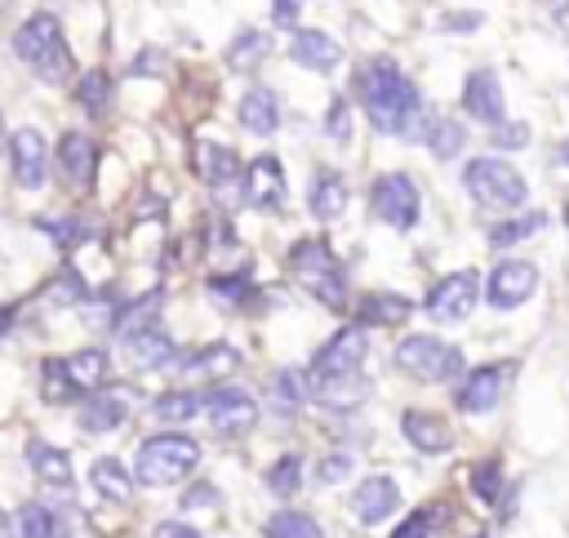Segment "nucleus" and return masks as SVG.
Masks as SVG:
<instances>
[{"label": "nucleus", "instance_id": "f257e3e1", "mask_svg": "<svg viewBox=\"0 0 569 538\" xmlns=\"http://www.w3.org/2000/svg\"><path fill=\"white\" fill-rule=\"evenodd\" d=\"M360 98H365V111H369V120H373L378 133H396V138H418L422 133L418 89L409 84V76L391 58L365 62V71H360Z\"/></svg>", "mask_w": 569, "mask_h": 538}, {"label": "nucleus", "instance_id": "f03ea898", "mask_svg": "<svg viewBox=\"0 0 569 538\" xmlns=\"http://www.w3.org/2000/svg\"><path fill=\"white\" fill-rule=\"evenodd\" d=\"M13 53L40 76V80H49V84H58V80H67L71 76V49H67V40H62V27H58V18L53 13H31L22 27H18V36H13Z\"/></svg>", "mask_w": 569, "mask_h": 538}, {"label": "nucleus", "instance_id": "7ed1b4c3", "mask_svg": "<svg viewBox=\"0 0 569 538\" xmlns=\"http://www.w3.org/2000/svg\"><path fill=\"white\" fill-rule=\"evenodd\" d=\"M462 187H467V196H471L476 205L498 209V213L520 209L525 196H529L525 178H520L507 160H498V156H476V160H467V169H462Z\"/></svg>", "mask_w": 569, "mask_h": 538}, {"label": "nucleus", "instance_id": "20e7f679", "mask_svg": "<svg viewBox=\"0 0 569 538\" xmlns=\"http://www.w3.org/2000/svg\"><path fill=\"white\" fill-rule=\"evenodd\" d=\"M196 462H200V445L191 436L160 431V436L142 440V449H138V480L160 489V485H173L187 471H196Z\"/></svg>", "mask_w": 569, "mask_h": 538}, {"label": "nucleus", "instance_id": "39448f33", "mask_svg": "<svg viewBox=\"0 0 569 538\" xmlns=\"http://www.w3.org/2000/svg\"><path fill=\"white\" fill-rule=\"evenodd\" d=\"M396 365L418 382H449L462 373V351L453 342L431 338V333H409L396 347Z\"/></svg>", "mask_w": 569, "mask_h": 538}, {"label": "nucleus", "instance_id": "423d86ee", "mask_svg": "<svg viewBox=\"0 0 569 538\" xmlns=\"http://www.w3.org/2000/svg\"><path fill=\"white\" fill-rule=\"evenodd\" d=\"M293 271L302 276V285L325 302V307H338L342 302V271H338V258L329 253L325 240H298L293 253H289Z\"/></svg>", "mask_w": 569, "mask_h": 538}, {"label": "nucleus", "instance_id": "0eeeda50", "mask_svg": "<svg viewBox=\"0 0 569 538\" xmlns=\"http://www.w3.org/2000/svg\"><path fill=\"white\" fill-rule=\"evenodd\" d=\"M369 205L396 231H409L418 222V213H422V196H418V182L409 173H382L373 182V191H369Z\"/></svg>", "mask_w": 569, "mask_h": 538}, {"label": "nucleus", "instance_id": "6e6552de", "mask_svg": "<svg viewBox=\"0 0 569 538\" xmlns=\"http://www.w3.org/2000/svg\"><path fill=\"white\" fill-rule=\"evenodd\" d=\"M196 165H200V178L209 182V191L218 196V205H236L244 196V169H240V156L222 142H200L196 147Z\"/></svg>", "mask_w": 569, "mask_h": 538}, {"label": "nucleus", "instance_id": "1a4fd4ad", "mask_svg": "<svg viewBox=\"0 0 569 538\" xmlns=\"http://www.w3.org/2000/svg\"><path fill=\"white\" fill-rule=\"evenodd\" d=\"M476 298H480V276L476 271H453L427 293V316L440 320V325H458V320L471 316Z\"/></svg>", "mask_w": 569, "mask_h": 538}, {"label": "nucleus", "instance_id": "9d476101", "mask_svg": "<svg viewBox=\"0 0 569 538\" xmlns=\"http://www.w3.org/2000/svg\"><path fill=\"white\" fill-rule=\"evenodd\" d=\"M365 351H369V338H365L360 325L338 329V333L320 347V356H316V365H311V382H320V378H342V373H360Z\"/></svg>", "mask_w": 569, "mask_h": 538}, {"label": "nucleus", "instance_id": "9b49d317", "mask_svg": "<svg viewBox=\"0 0 569 538\" xmlns=\"http://www.w3.org/2000/svg\"><path fill=\"white\" fill-rule=\"evenodd\" d=\"M533 289H538V271H533V262H525V258L498 262V267L489 271V280H485V298H489L493 307H502V311L520 307Z\"/></svg>", "mask_w": 569, "mask_h": 538}, {"label": "nucleus", "instance_id": "f8f14e48", "mask_svg": "<svg viewBox=\"0 0 569 538\" xmlns=\"http://www.w3.org/2000/svg\"><path fill=\"white\" fill-rule=\"evenodd\" d=\"M9 156H13V178H18V187L40 191V187H44V173H49L44 133H40V129H18L13 142H9Z\"/></svg>", "mask_w": 569, "mask_h": 538}, {"label": "nucleus", "instance_id": "ddd939ff", "mask_svg": "<svg viewBox=\"0 0 569 538\" xmlns=\"http://www.w3.org/2000/svg\"><path fill=\"white\" fill-rule=\"evenodd\" d=\"M204 414L218 431H249L258 422V400L236 391V387H218L204 396Z\"/></svg>", "mask_w": 569, "mask_h": 538}, {"label": "nucleus", "instance_id": "4468645a", "mask_svg": "<svg viewBox=\"0 0 569 538\" xmlns=\"http://www.w3.org/2000/svg\"><path fill=\"white\" fill-rule=\"evenodd\" d=\"M462 107H467V111H471V120H480V124H502L507 102H502V84H498V76H493L489 67H480V71H471V76H467Z\"/></svg>", "mask_w": 569, "mask_h": 538}, {"label": "nucleus", "instance_id": "2eb2a0df", "mask_svg": "<svg viewBox=\"0 0 569 538\" xmlns=\"http://www.w3.org/2000/svg\"><path fill=\"white\" fill-rule=\"evenodd\" d=\"M244 196L258 209H280L284 205V173H280V160L276 156H258L244 169Z\"/></svg>", "mask_w": 569, "mask_h": 538}, {"label": "nucleus", "instance_id": "dca6fc26", "mask_svg": "<svg viewBox=\"0 0 569 538\" xmlns=\"http://www.w3.org/2000/svg\"><path fill=\"white\" fill-rule=\"evenodd\" d=\"M396 507H400V494H396V480H387V476H369V480H360L356 494H351V511H356L365 525L387 520Z\"/></svg>", "mask_w": 569, "mask_h": 538}, {"label": "nucleus", "instance_id": "f3484780", "mask_svg": "<svg viewBox=\"0 0 569 538\" xmlns=\"http://www.w3.org/2000/svg\"><path fill=\"white\" fill-rule=\"evenodd\" d=\"M502 378H507V369H498V365H485V369L467 373V382L458 387V405L467 414H489L502 400Z\"/></svg>", "mask_w": 569, "mask_h": 538}, {"label": "nucleus", "instance_id": "a211bd4d", "mask_svg": "<svg viewBox=\"0 0 569 538\" xmlns=\"http://www.w3.org/2000/svg\"><path fill=\"white\" fill-rule=\"evenodd\" d=\"M289 58L302 62V67H311V71H333L338 58H342V49H338L333 36H325V31H316V27H302V31L293 36V44H289Z\"/></svg>", "mask_w": 569, "mask_h": 538}, {"label": "nucleus", "instance_id": "6ab92c4d", "mask_svg": "<svg viewBox=\"0 0 569 538\" xmlns=\"http://www.w3.org/2000/svg\"><path fill=\"white\" fill-rule=\"evenodd\" d=\"M400 431H405V440H409L413 449H422V454H445V449L453 445V431L445 427V418L422 414V409H409V414L400 418Z\"/></svg>", "mask_w": 569, "mask_h": 538}, {"label": "nucleus", "instance_id": "aec40b11", "mask_svg": "<svg viewBox=\"0 0 569 538\" xmlns=\"http://www.w3.org/2000/svg\"><path fill=\"white\" fill-rule=\"evenodd\" d=\"M124 347H129V356H133V365L138 369H160V365H173V338L169 333H160V325H147V329H133V333H124Z\"/></svg>", "mask_w": 569, "mask_h": 538}, {"label": "nucleus", "instance_id": "412c9836", "mask_svg": "<svg viewBox=\"0 0 569 538\" xmlns=\"http://www.w3.org/2000/svg\"><path fill=\"white\" fill-rule=\"evenodd\" d=\"M236 116H240V124H244L249 133H258V138L276 133V124H280V107H276V93H271V89H262V84H253V89L240 98Z\"/></svg>", "mask_w": 569, "mask_h": 538}, {"label": "nucleus", "instance_id": "4be33fe9", "mask_svg": "<svg viewBox=\"0 0 569 538\" xmlns=\"http://www.w3.org/2000/svg\"><path fill=\"white\" fill-rule=\"evenodd\" d=\"M58 160H62V173H67L71 187H89L98 151H93V142H89L84 133H76V129L62 133V142H58Z\"/></svg>", "mask_w": 569, "mask_h": 538}, {"label": "nucleus", "instance_id": "5701e85b", "mask_svg": "<svg viewBox=\"0 0 569 538\" xmlns=\"http://www.w3.org/2000/svg\"><path fill=\"white\" fill-rule=\"evenodd\" d=\"M307 205H311V213H316L320 222H333V218L347 209V182H342V173L320 169V173H316V182H311Z\"/></svg>", "mask_w": 569, "mask_h": 538}, {"label": "nucleus", "instance_id": "b1692460", "mask_svg": "<svg viewBox=\"0 0 569 538\" xmlns=\"http://www.w3.org/2000/svg\"><path fill=\"white\" fill-rule=\"evenodd\" d=\"M27 462H31V471H36L44 485H58V489L71 485V458H67L58 445L31 440V445H27Z\"/></svg>", "mask_w": 569, "mask_h": 538}, {"label": "nucleus", "instance_id": "393cba45", "mask_svg": "<svg viewBox=\"0 0 569 538\" xmlns=\"http://www.w3.org/2000/svg\"><path fill=\"white\" fill-rule=\"evenodd\" d=\"M307 382H311V378H307ZM311 396H316L320 405H329V409H351V405L365 400V378H360V373L320 378V382H311Z\"/></svg>", "mask_w": 569, "mask_h": 538}, {"label": "nucleus", "instance_id": "a878e982", "mask_svg": "<svg viewBox=\"0 0 569 538\" xmlns=\"http://www.w3.org/2000/svg\"><path fill=\"white\" fill-rule=\"evenodd\" d=\"M89 480H93V489H98L107 502H129V498H133V480H129V471H124L116 458H98V462L89 467Z\"/></svg>", "mask_w": 569, "mask_h": 538}, {"label": "nucleus", "instance_id": "bb28decb", "mask_svg": "<svg viewBox=\"0 0 569 538\" xmlns=\"http://www.w3.org/2000/svg\"><path fill=\"white\" fill-rule=\"evenodd\" d=\"M236 365H240V356H236L227 342L204 347V351H196V356L178 360V369H182L187 378H213V373H227V369H236Z\"/></svg>", "mask_w": 569, "mask_h": 538}, {"label": "nucleus", "instance_id": "cd10ccee", "mask_svg": "<svg viewBox=\"0 0 569 538\" xmlns=\"http://www.w3.org/2000/svg\"><path fill=\"white\" fill-rule=\"evenodd\" d=\"M124 422V405L116 400V396H89L84 400V409H80V427L84 431H116Z\"/></svg>", "mask_w": 569, "mask_h": 538}, {"label": "nucleus", "instance_id": "c85d7f7f", "mask_svg": "<svg viewBox=\"0 0 569 538\" xmlns=\"http://www.w3.org/2000/svg\"><path fill=\"white\" fill-rule=\"evenodd\" d=\"M422 133H427V147H431L436 160H453L462 151V142H467V133H462L458 120H431Z\"/></svg>", "mask_w": 569, "mask_h": 538}, {"label": "nucleus", "instance_id": "c756f323", "mask_svg": "<svg viewBox=\"0 0 569 538\" xmlns=\"http://www.w3.org/2000/svg\"><path fill=\"white\" fill-rule=\"evenodd\" d=\"M204 409V396L200 391H169V396H160L156 405H151V414L160 418V422H187V418H196Z\"/></svg>", "mask_w": 569, "mask_h": 538}, {"label": "nucleus", "instance_id": "7c9ffc66", "mask_svg": "<svg viewBox=\"0 0 569 538\" xmlns=\"http://www.w3.org/2000/svg\"><path fill=\"white\" fill-rule=\"evenodd\" d=\"M271 49V40L262 36V31H240L231 44H227V62H231V71H249V67H258V58Z\"/></svg>", "mask_w": 569, "mask_h": 538}, {"label": "nucleus", "instance_id": "2f4dec72", "mask_svg": "<svg viewBox=\"0 0 569 538\" xmlns=\"http://www.w3.org/2000/svg\"><path fill=\"white\" fill-rule=\"evenodd\" d=\"M409 311H413V302L400 298V293H369L365 307H360V316L373 320V325H396V320H405Z\"/></svg>", "mask_w": 569, "mask_h": 538}, {"label": "nucleus", "instance_id": "473e14b6", "mask_svg": "<svg viewBox=\"0 0 569 538\" xmlns=\"http://www.w3.org/2000/svg\"><path fill=\"white\" fill-rule=\"evenodd\" d=\"M62 365H67V373H71V382H76V391H80V387H98V382H102V373H107V356H102L98 347L76 351V356H67Z\"/></svg>", "mask_w": 569, "mask_h": 538}, {"label": "nucleus", "instance_id": "72a5a7b5", "mask_svg": "<svg viewBox=\"0 0 569 538\" xmlns=\"http://www.w3.org/2000/svg\"><path fill=\"white\" fill-rule=\"evenodd\" d=\"M267 538H325L307 511H276L267 520Z\"/></svg>", "mask_w": 569, "mask_h": 538}, {"label": "nucleus", "instance_id": "f704fd0d", "mask_svg": "<svg viewBox=\"0 0 569 538\" xmlns=\"http://www.w3.org/2000/svg\"><path fill=\"white\" fill-rule=\"evenodd\" d=\"M76 98H80V107H84L89 116H102V111L111 107V80H107L102 71H84L80 84H76Z\"/></svg>", "mask_w": 569, "mask_h": 538}, {"label": "nucleus", "instance_id": "c9c22d12", "mask_svg": "<svg viewBox=\"0 0 569 538\" xmlns=\"http://www.w3.org/2000/svg\"><path fill=\"white\" fill-rule=\"evenodd\" d=\"M271 396H276V405L289 414L293 405H302V400L311 396V382H307L298 369H280V373H276V387H271Z\"/></svg>", "mask_w": 569, "mask_h": 538}, {"label": "nucleus", "instance_id": "e433bc0d", "mask_svg": "<svg viewBox=\"0 0 569 538\" xmlns=\"http://www.w3.org/2000/svg\"><path fill=\"white\" fill-rule=\"evenodd\" d=\"M53 516L40 507V502H27V507H18V520H13V534L18 538H53Z\"/></svg>", "mask_w": 569, "mask_h": 538}, {"label": "nucleus", "instance_id": "4c0bfd02", "mask_svg": "<svg viewBox=\"0 0 569 538\" xmlns=\"http://www.w3.org/2000/svg\"><path fill=\"white\" fill-rule=\"evenodd\" d=\"M298 485H302V458H298V454H284V458L267 471V489H271V494H293Z\"/></svg>", "mask_w": 569, "mask_h": 538}, {"label": "nucleus", "instance_id": "58836bf2", "mask_svg": "<svg viewBox=\"0 0 569 538\" xmlns=\"http://www.w3.org/2000/svg\"><path fill=\"white\" fill-rule=\"evenodd\" d=\"M160 307V293H147V298H138V302H129L124 311H120V320H116V333L124 338V333H133V329H147L151 325V311Z\"/></svg>", "mask_w": 569, "mask_h": 538}, {"label": "nucleus", "instance_id": "ea45409f", "mask_svg": "<svg viewBox=\"0 0 569 538\" xmlns=\"http://www.w3.org/2000/svg\"><path fill=\"white\" fill-rule=\"evenodd\" d=\"M542 222H547V213H525V218H511V222L493 227V231H489V240L502 249V245H511V240H525V236H533Z\"/></svg>", "mask_w": 569, "mask_h": 538}, {"label": "nucleus", "instance_id": "a19ab883", "mask_svg": "<svg viewBox=\"0 0 569 538\" xmlns=\"http://www.w3.org/2000/svg\"><path fill=\"white\" fill-rule=\"evenodd\" d=\"M76 396V382L67 373L62 360H44V400H71Z\"/></svg>", "mask_w": 569, "mask_h": 538}, {"label": "nucleus", "instance_id": "79ce46f5", "mask_svg": "<svg viewBox=\"0 0 569 538\" xmlns=\"http://www.w3.org/2000/svg\"><path fill=\"white\" fill-rule=\"evenodd\" d=\"M471 489H476V498L480 502H493L498 498V489H502V467L489 458V462H480L476 471H471Z\"/></svg>", "mask_w": 569, "mask_h": 538}, {"label": "nucleus", "instance_id": "37998d69", "mask_svg": "<svg viewBox=\"0 0 569 538\" xmlns=\"http://www.w3.org/2000/svg\"><path fill=\"white\" fill-rule=\"evenodd\" d=\"M325 133H329L333 142H347V138H351V111H347V102H342V98H333V102H329Z\"/></svg>", "mask_w": 569, "mask_h": 538}, {"label": "nucleus", "instance_id": "c03bdc74", "mask_svg": "<svg viewBox=\"0 0 569 538\" xmlns=\"http://www.w3.org/2000/svg\"><path fill=\"white\" fill-rule=\"evenodd\" d=\"M209 293H213L218 302H240V298L249 293V285H244V276H213V280H209Z\"/></svg>", "mask_w": 569, "mask_h": 538}, {"label": "nucleus", "instance_id": "a18cd8bd", "mask_svg": "<svg viewBox=\"0 0 569 538\" xmlns=\"http://www.w3.org/2000/svg\"><path fill=\"white\" fill-rule=\"evenodd\" d=\"M351 476V454H329L325 462H320V480L325 485H338V480H347Z\"/></svg>", "mask_w": 569, "mask_h": 538}, {"label": "nucleus", "instance_id": "49530a36", "mask_svg": "<svg viewBox=\"0 0 569 538\" xmlns=\"http://www.w3.org/2000/svg\"><path fill=\"white\" fill-rule=\"evenodd\" d=\"M302 4H307V0H271V18H276L280 27H293L298 13H302Z\"/></svg>", "mask_w": 569, "mask_h": 538}, {"label": "nucleus", "instance_id": "de8ad7c7", "mask_svg": "<svg viewBox=\"0 0 569 538\" xmlns=\"http://www.w3.org/2000/svg\"><path fill=\"white\" fill-rule=\"evenodd\" d=\"M493 142H498V147H525V142H529V124H502Z\"/></svg>", "mask_w": 569, "mask_h": 538}, {"label": "nucleus", "instance_id": "09e8293b", "mask_svg": "<svg viewBox=\"0 0 569 538\" xmlns=\"http://www.w3.org/2000/svg\"><path fill=\"white\" fill-rule=\"evenodd\" d=\"M213 494H218L213 485H196V489H187V498H182V507H187V511H196V507H213V502H218Z\"/></svg>", "mask_w": 569, "mask_h": 538}, {"label": "nucleus", "instance_id": "8fccbe9b", "mask_svg": "<svg viewBox=\"0 0 569 538\" xmlns=\"http://www.w3.org/2000/svg\"><path fill=\"white\" fill-rule=\"evenodd\" d=\"M427 525H431V520L418 511V516H409V520H405V525H400L391 538H431V529H427Z\"/></svg>", "mask_w": 569, "mask_h": 538}, {"label": "nucleus", "instance_id": "3c124183", "mask_svg": "<svg viewBox=\"0 0 569 538\" xmlns=\"http://www.w3.org/2000/svg\"><path fill=\"white\" fill-rule=\"evenodd\" d=\"M156 538H200V529H191L182 520H160L156 525Z\"/></svg>", "mask_w": 569, "mask_h": 538}, {"label": "nucleus", "instance_id": "603ef678", "mask_svg": "<svg viewBox=\"0 0 569 538\" xmlns=\"http://www.w3.org/2000/svg\"><path fill=\"white\" fill-rule=\"evenodd\" d=\"M551 18H556L560 27H569V0H551Z\"/></svg>", "mask_w": 569, "mask_h": 538}, {"label": "nucleus", "instance_id": "864d4df0", "mask_svg": "<svg viewBox=\"0 0 569 538\" xmlns=\"http://www.w3.org/2000/svg\"><path fill=\"white\" fill-rule=\"evenodd\" d=\"M13 316H18V311H13V307H0V333H4V329H9V325H13Z\"/></svg>", "mask_w": 569, "mask_h": 538}, {"label": "nucleus", "instance_id": "5fc2aeb1", "mask_svg": "<svg viewBox=\"0 0 569 538\" xmlns=\"http://www.w3.org/2000/svg\"><path fill=\"white\" fill-rule=\"evenodd\" d=\"M560 160H565V165H569V142H565V147H560Z\"/></svg>", "mask_w": 569, "mask_h": 538}, {"label": "nucleus", "instance_id": "6e6d98bb", "mask_svg": "<svg viewBox=\"0 0 569 538\" xmlns=\"http://www.w3.org/2000/svg\"><path fill=\"white\" fill-rule=\"evenodd\" d=\"M4 529H9V520H4V511H0V538H4Z\"/></svg>", "mask_w": 569, "mask_h": 538}, {"label": "nucleus", "instance_id": "4d7b16f0", "mask_svg": "<svg viewBox=\"0 0 569 538\" xmlns=\"http://www.w3.org/2000/svg\"><path fill=\"white\" fill-rule=\"evenodd\" d=\"M53 538H58V534H53Z\"/></svg>", "mask_w": 569, "mask_h": 538}]
</instances>
